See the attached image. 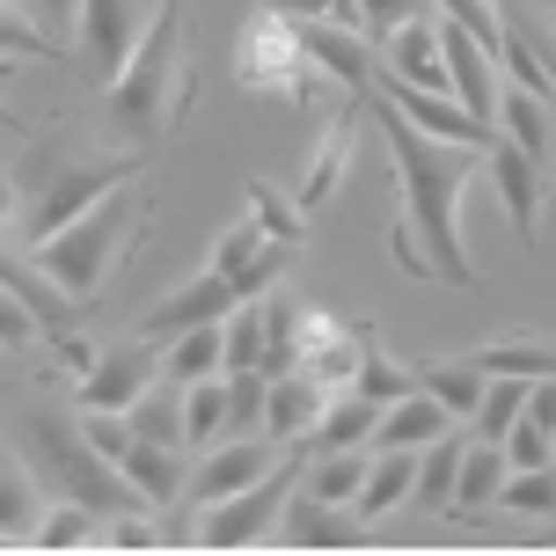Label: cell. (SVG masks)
Here are the masks:
<instances>
[{
	"label": "cell",
	"mask_w": 556,
	"mask_h": 556,
	"mask_svg": "<svg viewBox=\"0 0 556 556\" xmlns=\"http://www.w3.org/2000/svg\"><path fill=\"white\" fill-rule=\"evenodd\" d=\"M37 330H45V323L29 315V301H23V293H8V286H0V344H8V352H23V344H29Z\"/></svg>",
	"instance_id": "48"
},
{
	"label": "cell",
	"mask_w": 556,
	"mask_h": 556,
	"mask_svg": "<svg viewBox=\"0 0 556 556\" xmlns=\"http://www.w3.org/2000/svg\"><path fill=\"white\" fill-rule=\"evenodd\" d=\"M264 242H271V235H264L256 220H242V227H227V235H220V250H213V264H220L227 278H242V271H250V256L264 250Z\"/></svg>",
	"instance_id": "45"
},
{
	"label": "cell",
	"mask_w": 556,
	"mask_h": 556,
	"mask_svg": "<svg viewBox=\"0 0 556 556\" xmlns=\"http://www.w3.org/2000/svg\"><path fill=\"white\" fill-rule=\"evenodd\" d=\"M417 389L440 395L454 417H476V403H483V389H491V374L476 359H440V366H417Z\"/></svg>",
	"instance_id": "26"
},
{
	"label": "cell",
	"mask_w": 556,
	"mask_h": 556,
	"mask_svg": "<svg viewBox=\"0 0 556 556\" xmlns=\"http://www.w3.org/2000/svg\"><path fill=\"white\" fill-rule=\"evenodd\" d=\"M0 286H8V293H23L29 315L45 323V337H52L59 352H81V337H74V301H66L52 278H45V264H37V256H23V264H15V256L0 250Z\"/></svg>",
	"instance_id": "14"
},
{
	"label": "cell",
	"mask_w": 556,
	"mask_h": 556,
	"mask_svg": "<svg viewBox=\"0 0 556 556\" xmlns=\"http://www.w3.org/2000/svg\"><path fill=\"white\" fill-rule=\"evenodd\" d=\"M111 549H154V528H147L139 513H117L111 520Z\"/></svg>",
	"instance_id": "50"
},
{
	"label": "cell",
	"mask_w": 556,
	"mask_h": 556,
	"mask_svg": "<svg viewBox=\"0 0 556 556\" xmlns=\"http://www.w3.org/2000/svg\"><path fill=\"white\" fill-rule=\"evenodd\" d=\"M264 395H271V374H256V366L227 374V432H250V425H264Z\"/></svg>",
	"instance_id": "41"
},
{
	"label": "cell",
	"mask_w": 556,
	"mask_h": 556,
	"mask_svg": "<svg viewBox=\"0 0 556 556\" xmlns=\"http://www.w3.org/2000/svg\"><path fill=\"white\" fill-rule=\"evenodd\" d=\"M264 8H315V15H352V8H359V0H264Z\"/></svg>",
	"instance_id": "51"
},
{
	"label": "cell",
	"mask_w": 556,
	"mask_h": 556,
	"mask_svg": "<svg viewBox=\"0 0 556 556\" xmlns=\"http://www.w3.org/2000/svg\"><path fill=\"white\" fill-rule=\"evenodd\" d=\"M505 476H513V462H505V446H498V440L469 446V454H462V483H454V505H462V513H483V505H498Z\"/></svg>",
	"instance_id": "27"
},
{
	"label": "cell",
	"mask_w": 556,
	"mask_h": 556,
	"mask_svg": "<svg viewBox=\"0 0 556 556\" xmlns=\"http://www.w3.org/2000/svg\"><path fill=\"white\" fill-rule=\"evenodd\" d=\"M37 476L29 469H0V534H37Z\"/></svg>",
	"instance_id": "38"
},
{
	"label": "cell",
	"mask_w": 556,
	"mask_h": 556,
	"mask_svg": "<svg viewBox=\"0 0 556 556\" xmlns=\"http://www.w3.org/2000/svg\"><path fill=\"white\" fill-rule=\"evenodd\" d=\"M381 88H389V103L403 117H410L417 132H440V139H454V147H498V125H483V117H469L454 96H432V88H417V81H403V74H381Z\"/></svg>",
	"instance_id": "9"
},
{
	"label": "cell",
	"mask_w": 556,
	"mask_h": 556,
	"mask_svg": "<svg viewBox=\"0 0 556 556\" xmlns=\"http://www.w3.org/2000/svg\"><path fill=\"white\" fill-rule=\"evenodd\" d=\"M242 366L264 374V307L235 301V315H227V374H242Z\"/></svg>",
	"instance_id": "40"
},
{
	"label": "cell",
	"mask_w": 556,
	"mask_h": 556,
	"mask_svg": "<svg viewBox=\"0 0 556 556\" xmlns=\"http://www.w3.org/2000/svg\"><path fill=\"white\" fill-rule=\"evenodd\" d=\"M352 381H359V395H366V403H381V410H389V403H403V395L417 389V374H410V366H395V359H359V374H352Z\"/></svg>",
	"instance_id": "42"
},
{
	"label": "cell",
	"mask_w": 556,
	"mask_h": 556,
	"mask_svg": "<svg viewBox=\"0 0 556 556\" xmlns=\"http://www.w3.org/2000/svg\"><path fill=\"white\" fill-rule=\"evenodd\" d=\"M462 454H469V446L454 440V432H440V440L417 454V491H410V498H417V505H432V513H440V505H454V483H462Z\"/></svg>",
	"instance_id": "28"
},
{
	"label": "cell",
	"mask_w": 556,
	"mask_h": 556,
	"mask_svg": "<svg viewBox=\"0 0 556 556\" xmlns=\"http://www.w3.org/2000/svg\"><path fill=\"white\" fill-rule=\"evenodd\" d=\"M389 74L432 88V96H454V74H446V52H440V15H410V23L389 37Z\"/></svg>",
	"instance_id": "16"
},
{
	"label": "cell",
	"mask_w": 556,
	"mask_h": 556,
	"mask_svg": "<svg viewBox=\"0 0 556 556\" xmlns=\"http://www.w3.org/2000/svg\"><path fill=\"white\" fill-rule=\"evenodd\" d=\"M278 542H293V549H352V542H366V513H344V505L315 498V491H293L286 513H278Z\"/></svg>",
	"instance_id": "12"
},
{
	"label": "cell",
	"mask_w": 556,
	"mask_h": 556,
	"mask_svg": "<svg viewBox=\"0 0 556 556\" xmlns=\"http://www.w3.org/2000/svg\"><path fill=\"white\" fill-rule=\"evenodd\" d=\"M417 491V446H374V469H366V491H359V513L381 520Z\"/></svg>",
	"instance_id": "23"
},
{
	"label": "cell",
	"mask_w": 556,
	"mask_h": 556,
	"mask_svg": "<svg viewBox=\"0 0 556 556\" xmlns=\"http://www.w3.org/2000/svg\"><path fill=\"white\" fill-rule=\"evenodd\" d=\"M315 417H323V381L307 366L278 374L271 395H264V432L271 440H301V432H315Z\"/></svg>",
	"instance_id": "19"
},
{
	"label": "cell",
	"mask_w": 556,
	"mask_h": 556,
	"mask_svg": "<svg viewBox=\"0 0 556 556\" xmlns=\"http://www.w3.org/2000/svg\"><path fill=\"white\" fill-rule=\"evenodd\" d=\"M293 483H301V462H278L271 476H256L250 491L213 498L205 513H198V542H205V549H242V542L278 534V513H286V498H293Z\"/></svg>",
	"instance_id": "6"
},
{
	"label": "cell",
	"mask_w": 556,
	"mask_h": 556,
	"mask_svg": "<svg viewBox=\"0 0 556 556\" xmlns=\"http://www.w3.org/2000/svg\"><path fill=\"white\" fill-rule=\"evenodd\" d=\"M344 168H352V125H330V139H323V154L307 162V176H301V205H323V198L344 184Z\"/></svg>",
	"instance_id": "34"
},
{
	"label": "cell",
	"mask_w": 556,
	"mask_h": 556,
	"mask_svg": "<svg viewBox=\"0 0 556 556\" xmlns=\"http://www.w3.org/2000/svg\"><path fill=\"white\" fill-rule=\"evenodd\" d=\"M154 15H162V0H81V29H74L81 66H96V81L111 88L125 74V59L147 45Z\"/></svg>",
	"instance_id": "7"
},
{
	"label": "cell",
	"mask_w": 556,
	"mask_h": 556,
	"mask_svg": "<svg viewBox=\"0 0 556 556\" xmlns=\"http://www.w3.org/2000/svg\"><path fill=\"white\" fill-rule=\"evenodd\" d=\"M15 213H23V198H15V184H8V176H0V227L15 220Z\"/></svg>",
	"instance_id": "52"
},
{
	"label": "cell",
	"mask_w": 556,
	"mask_h": 556,
	"mask_svg": "<svg viewBox=\"0 0 556 556\" xmlns=\"http://www.w3.org/2000/svg\"><path fill=\"white\" fill-rule=\"evenodd\" d=\"M139 227V191H125L117 184L111 198H96L81 220H66L52 235V242H37V264H45V278H52L66 301H88L103 278H111L117 250H125V235Z\"/></svg>",
	"instance_id": "5"
},
{
	"label": "cell",
	"mask_w": 556,
	"mask_h": 556,
	"mask_svg": "<svg viewBox=\"0 0 556 556\" xmlns=\"http://www.w3.org/2000/svg\"><path fill=\"white\" fill-rule=\"evenodd\" d=\"M301 366V301L286 293H264V374H293Z\"/></svg>",
	"instance_id": "29"
},
{
	"label": "cell",
	"mask_w": 556,
	"mask_h": 556,
	"mask_svg": "<svg viewBox=\"0 0 556 556\" xmlns=\"http://www.w3.org/2000/svg\"><path fill=\"white\" fill-rule=\"evenodd\" d=\"M301 366L323 381V389H330V381H352V374H359V344H352V337H330V344H323V352H307Z\"/></svg>",
	"instance_id": "46"
},
{
	"label": "cell",
	"mask_w": 556,
	"mask_h": 556,
	"mask_svg": "<svg viewBox=\"0 0 556 556\" xmlns=\"http://www.w3.org/2000/svg\"><path fill=\"white\" fill-rule=\"evenodd\" d=\"M96 520H103L96 505L66 498V505H52V513L37 520V534H29V542H37V549H74V542H96Z\"/></svg>",
	"instance_id": "37"
},
{
	"label": "cell",
	"mask_w": 556,
	"mask_h": 556,
	"mask_svg": "<svg viewBox=\"0 0 556 556\" xmlns=\"http://www.w3.org/2000/svg\"><path fill=\"white\" fill-rule=\"evenodd\" d=\"M498 117H505V139L528 154V162L549 168L556 154V125H549V96H528V88H505L498 96Z\"/></svg>",
	"instance_id": "22"
},
{
	"label": "cell",
	"mask_w": 556,
	"mask_h": 556,
	"mask_svg": "<svg viewBox=\"0 0 556 556\" xmlns=\"http://www.w3.org/2000/svg\"><path fill=\"white\" fill-rule=\"evenodd\" d=\"M307 66V52H301V29L286 23L278 8H264L250 29H242V45H235V74L250 88H286L293 74Z\"/></svg>",
	"instance_id": "8"
},
{
	"label": "cell",
	"mask_w": 556,
	"mask_h": 556,
	"mask_svg": "<svg viewBox=\"0 0 556 556\" xmlns=\"http://www.w3.org/2000/svg\"><path fill=\"white\" fill-rule=\"evenodd\" d=\"M381 132H389L395 176H403V227H395L403 264L446 278V286H476V264L462 256V191L476 176V147L425 139L389 96H381Z\"/></svg>",
	"instance_id": "1"
},
{
	"label": "cell",
	"mask_w": 556,
	"mask_h": 556,
	"mask_svg": "<svg viewBox=\"0 0 556 556\" xmlns=\"http://www.w3.org/2000/svg\"><path fill=\"white\" fill-rule=\"evenodd\" d=\"M205 374H227V323H198V330L168 337V381L191 389Z\"/></svg>",
	"instance_id": "24"
},
{
	"label": "cell",
	"mask_w": 556,
	"mask_h": 556,
	"mask_svg": "<svg viewBox=\"0 0 556 556\" xmlns=\"http://www.w3.org/2000/svg\"><path fill=\"white\" fill-rule=\"evenodd\" d=\"M184 440L205 446V440H227V381L220 374H205L184 389Z\"/></svg>",
	"instance_id": "32"
},
{
	"label": "cell",
	"mask_w": 556,
	"mask_h": 556,
	"mask_svg": "<svg viewBox=\"0 0 556 556\" xmlns=\"http://www.w3.org/2000/svg\"><path fill=\"white\" fill-rule=\"evenodd\" d=\"M235 301H242V293H235V278L213 264V271H198L191 286H176V293L147 315V337H184V330H198V323H227Z\"/></svg>",
	"instance_id": "13"
},
{
	"label": "cell",
	"mask_w": 556,
	"mask_h": 556,
	"mask_svg": "<svg viewBox=\"0 0 556 556\" xmlns=\"http://www.w3.org/2000/svg\"><path fill=\"white\" fill-rule=\"evenodd\" d=\"M147 389H154V352H147V344H111V352H96L88 374H81L88 410H132Z\"/></svg>",
	"instance_id": "11"
},
{
	"label": "cell",
	"mask_w": 556,
	"mask_h": 556,
	"mask_svg": "<svg viewBox=\"0 0 556 556\" xmlns=\"http://www.w3.org/2000/svg\"><path fill=\"white\" fill-rule=\"evenodd\" d=\"M446 425H454V410H446L440 395L410 389L403 403H389V410H381V432H374V446H432Z\"/></svg>",
	"instance_id": "20"
},
{
	"label": "cell",
	"mask_w": 556,
	"mask_h": 556,
	"mask_svg": "<svg viewBox=\"0 0 556 556\" xmlns=\"http://www.w3.org/2000/svg\"><path fill=\"white\" fill-rule=\"evenodd\" d=\"M117 469H125V483H139V498H147V505H168L176 491H184V462H176V446L139 440V432H132V446L117 454Z\"/></svg>",
	"instance_id": "21"
},
{
	"label": "cell",
	"mask_w": 556,
	"mask_h": 556,
	"mask_svg": "<svg viewBox=\"0 0 556 556\" xmlns=\"http://www.w3.org/2000/svg\"><path fill=\"white\" fill-rule=\"evenodd\" d=\"M446 15H454V23L469 29V37H476V45H483L491 59L505 52V23L491 15V0H446Z\"/></svg>",
	"instance_id": "44"
},
{
	"label": "cell",
	"mask_w": 556,
	"mask_h": 556,
	"mask_svg": "<svg viewBox=\"0 0 556 556\" xmlns=\"http://www.w3.org/2000/svg\"><path fill=\"white\" fill-rule=\"evenodd\" d=\"M301 198H286L278 191V184H250V220L264 227V235H271V242H293V250H301Z\"/></svg>",
	"instance_id": "36"
},
{
	"label": "cell",
	"mask_w": 556,
	"mask_h": 556,
	"mask_svg": "<svg viewBox=\"0 0 556 556\" xmlns=\"http://www.w3.org/2000/svg\"><path fill=\"white\" fill-rule=\"evenodd\" d=\"M125 417H132V432H139V440L184 446V395H176V389H147Z\"/></svg>",
	"instance_id": "35"
},
{
	"label": "cell",
	"mask_w": 556,
	"mask_h": 556,
	"mask_svg": "<svg viewBox=\"0 0 556 556\" xmlns=\"http://www.w3.org/2000/svg\"><path fill=\"white\" fill-rule=\"evenodd\" d=\"M483 374H520V381H549L556 374V344H542V337H505V344H483V352H469Z\"/></svg>",
	"instance_id": "30"
},
{
	"label": "cell",
	"mask_w": 556,
	"mask_h": 556,
	"mask_svg": "<svg viewBox=\"0 0 556 556\" xmlns=\"http://www.w3.org/2000/svg\"><path fill=\"white\" fill-rule=\"evenodd\" d=\"M271 469H278V462H271V446H264V440H235V446H220V454H205V462H198L191 491H198V505H213V498L250 491L256 476H271Z\"/></svg>",
	"instance_id": "18"
},
{
	"label": "cell",
	"mask_w": 556,
	"mask_h": 556,
	"mask_svg": "<svg viewBox=\"0 0 556 556\" xmlns=\"http://www.w3.org/2000/svg\"><path fill=\"white\" fill-rule=\"evenodd\" d=\"M381 432V403H366L359 389L337 395V403H323V417H315V454H337V446H366Z\"/></svg>",
	"instance_id": "25"
},
{
	"label": "cell",
	"mask_w": 556,
	"mask_h": 556,
	"mask_svg": "<svg viewBox=\"0 0 556 556\" xmlns=\"http://www.w3.org/2000/svg\"><path fill=\"white\" fill-rule=\"evenodd\" d=\"M440 52H446V74H454V103L469 117H483V125H498V59L483 52L454 15H440Z\"/></svg>",
	"instance_id": "10"
},
{
	"label": "cell",
	"mask_w": 556,
	"mask_h": 556,
	"mask_svg": "<svg viewBox=\"0 0 556 556\" xmlns=\"http://www.w3.org/2000/svg\"><path fill=\"white\" fill-rule=\"evenodd\" d=\"M528 389L534 381H520V374H491V389H483V403H476V432L505 446V432H513L520 410H528Z\"/></svg>",
	"instance_id": "33"
},
{
	"label": "cell",
	"mask_w": 556,
	"mask_h": 556,
	"mask_svg": "<svg viewBox=\"0 0 556 556\" xmlns=\"http://www.w3.org/2000/svg\"><path fill=\"white\" fill-rule=\"evenodd\" d=\"M0 52L59 59V45H52V29H45V23H29V15H15V8H8V0H0Z\"/></svg>",
	"instance_id": "43"
},
{
	"label": "cell",
	"mask_w": 556,
	"mask_h": 556,
	"mask_svg": "<svg viewBox=\"0 0 556 556\" xmlns=\"http://www.w3.org/2000/svg\"><path fill=\"white\" fill-rule=\"evenodd\" d=\"M37 23L52 29V45L66 52V45H74V29H81V0H37Z\"/></svg>",
	"instance_id": "49"
},
{
	"label": "cell",
	"mask_w": 556,
	"mask_h": 556,
	"mask_svg": "<svg viewBox=\"0 0 556 556\" xmlns=\"http://www.w3.org/2000/svg\"><path fill=\"white\" fill-rule=\"evenodd\" d=\"M191 103V66H184V0H162V15L147 29V45L125 59V74L103 88L111 132L125 147H154V139L184 117Z\"/></svg>",
	"instance_id": "2"
},
{
	"label": "cell",
	"mask_w": 556,
	"mask_h": 556,
	"mask_svg": "<svg viewBox=\"0 0 556 556\" xmlns=\"http://www.w3.org/2000/svg\"><path fill=\"white\" fill-rule=\"evenodd\" d=\"M491 184H498V205H505V220H513V235L534 242V220H542V162H528L513 139H498L491 147Z\"/></svg>",
	"instance_id": "15"
},
{
	"label": "cell",
	"mask_w": 556,
	"mask_h": 556,
	"mask_svg": "<svg viewBox=\"0 0 556 556\" xmlns=\"http://www.w3.org/2000/svg\"><path fill=\"white\" fill-rule=\"evenodd\" d=\"M301 52H307V66H323V74L344 81V88H366V74H374V45H366L352 23H307Z\"/></svg>",
	"instance_id": "17"
},
{
	"label": "cell",
	"mask_w": 556,
	"mask_h": 556,
	"mask_svg": "<svg viewBox=\"0 0 556 556\" xmlns=\"http://www.w3.org/2000/svg\"><path fill=\"white\" fill-rule=\"evenodd\" d=\"M0 125H15V111H8V96H0Z\"/></svg>",
	"instance_id": "53"
},
{
	"label": "cell",
	"mask_w": 556,
	"mask_h": 556,
	"mask_svg": "<svg viewBox=\"0 0 556 556\" xmlns=\"http://www.w3.org/2000/svg\"><path fill=\"white\" fill-rule=\"evenodd\" d=\"M498 505L549 520V513H556V469H549V462H542V469H513V476H505V491H498Z\"/></svg>",
	"instance_id": "39"
},
{
	"label": "cell",
	"mask_w": 556,
	"mask_h": 556,
	"mask_svg": "<svg viewBox=\"0 0 556 556\" xmlns=\"http://www.w3.org/2000/svg\"><path fill=\"white\" fill-rule=\"evenodd\" d=\"M23 469L37 476V483H52L59 498H81L96 505L103 520H117V513H139V483H125V469H117L103 446L88 440L81 425H66L59 410H29L23 417Z\"/></svg>",
	"instance_id": "3"
},
{
	"label": "cell",
	"mask_w": 556,
	"mask_h": 556,
	"mask_svg": "<svg viewBox=\"0 0 556 556\" xmlns=\"http://www.w3.org/2000/svg\"><path fill=\"white\" fill-rule=\"evenodd\" d=\"M366 469H374V462H366L359 446H337V454H323V462L307 469V491H315V498H330V505H359Z\"/></svg>",
	"instance_id": "31"
},
{
	"label": "cell",
	"mask_w": 556,
	"mask_h": 556,
	"mask_svg": "<svg viewBox=\"0 0 556 556\" xmlns=\"http://www.w3.org/2000/svg\"><path fill=\"white\" fill-rule=\"evenodd\" d=\"M549 454H556V432H542V425H528V417L505 432V462H513V469H542Z\"/></svg>",
	"instance_id": "47"
},
{
	"label": "cell",
	"mask_w": 556,
	"mask_h": 556,
	"mask_svg": "<svg viewBox=\"0 0 556 556\" xmlns=\"http://www.w3.org/2000/svg\"><path fill=\"white\" fill-rule=\"evenodd\" d=\"M117 184H132V154H111V162H88L74 147H29L23 162V235L29 242H52L66 220H81L96 198H111Z\"/></svg>",
	"instance_id": "4"
}]
</instances>
